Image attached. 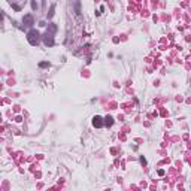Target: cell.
Instances as JSON below:
<instances>
[{
    "mask_svg": "<svg viewBox=\"0 0 191 191\" xmlns=\"http://www.w3.org/2000/svg\"><path fill=\"white\" fill-rule=\"evenodd\" d=\"M37 39H39V33L37 31H30L29 33V40H30V43L31 45H36V42H37Z\"/></svg>",
    "mask_w": 191,
    "mask_h": 191,
    "instance_id": "obj_1",
    "label": "cell"
},
{
    "mask_svg": "<svg viewBox=\"0 0 191 191\" xmlns=\"http://www.w3.org/2000/svg\"><path fill=\"white\" fill-rule=\"evenodd\" d=\"M24 24H25V25H31V24H33L31 15H25V16H24Z\"/></svg>",
    "mask_w": 191,
    "mask_h": 191,
    "instance_id": "obj_2",
    "label": "cell"
},
{
    "mask_svg": "<svg viewBox=\"0 0 191 191\" xmlns=\"http://www.w3.org/2000/svg\"><path fill=\"white\" fill-rule=\"evenodd\" d=\"M100 120H102L100 116H96V118H94V126H97V127H102V126H103V122L100 121Z\"/></svg>",
    "mask_w": 191,
    "mask_h": 191,
    "instance_id": "obj_3",
    "label": "cell"
},
{
    "mask_svg": "<svg viewBox=\"0 0 191 191\" xmlns=\"http://www.w3.org/2000/svg\"><path fill=\"white\" fill-rule=\"evenodd\" d=\"M46 66H49L48 63H40V67H46Z\"/></svg>",
    "mask_w": 191,
    "mask_h": 191,
    "instance_id": "obj_4",
    "label": "cell"
}]
</instances>
